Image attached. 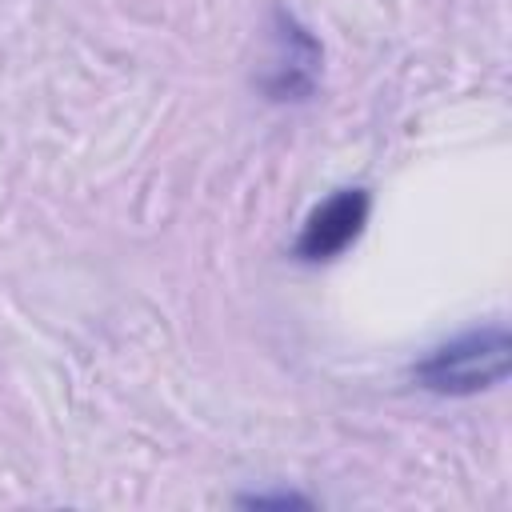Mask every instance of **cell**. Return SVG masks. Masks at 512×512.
<instances>
[{"mask_svg":"<svg viewBox=\"0 0 512 512\" xmlns=\"http://www.w3.org/2000/svg\"><path fill=\"white\" fill-rule=\"evenodd\" d=\"M512 368V336L504 324H484L460 332L456 340L432 348L416 368L412 380L436 396H476L508 380Z\"/></svg>","mask_w":512,"mask_h":512,"instance_id":"6da1fadb","label":"cell"},{"mask_svg":"<svg viewBox=\"0 0 512 512\" xmlns=\"http://www.w3.org/2000/svg\"><path fill=\"white\" fill-rule=\"evenodd\" d=\"M368 208H372V196H368L364 188H340V192H332L328 200H320V204L308 212V220H304V228H300L292 252H296L300 260H308V264L336 260V256L364 232Z\"/></svg>","mask_w":512,"mask_h":512,"instance_id":"7a4b0ae2","label":"cell"},{"mask_svg":"<svg viewBox=\"0 0 512 512\" xmlns=\"http://www.w3.org/2000/svg\"><path fill=\"white\" fill-rule=\"evenodd\" d=\"M240 504H252V508H264V504H304L300 496H244Z\"/></svg>","mask_w":512,"mask_h":512,"instance_id":"3957f363","label":"cell"}]
</instances>
